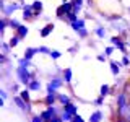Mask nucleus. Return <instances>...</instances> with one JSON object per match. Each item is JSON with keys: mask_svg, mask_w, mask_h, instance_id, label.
Instances as JSON below:
<instances>
[{"mask_svg": "<svg viewBox=\"0 0 130 122\" xmlns=\"http://www.w3.org/2000/svg\"><path fill=\"white\" fill-rule=\"evenodd\" d=\"M16 73H18V80H20V83H23V85H29V81L32 80V75L29 72H28V68L26 67H18L16 68Z\"/></svg>", "mask_w": 130, "mask_h": 122, "instance_id": "f257e3e1", "label": "nucleus"}, {"mask_svg": "<svg viewBox=\"0 0 130 122\" xmlns=\"http://www.w3.org/2000/svg\"><path fill=\"white\" fill-rule=\"evenodd\" d=\"M72 11H73V3L72 2H63L62 5L57 8V16H59V18H67Z\"/></svg>", "mask_w": 130, "mask_h": 122, "instance_id": "f03ea898", "label": "nucleus"}, {"mask_svg": "<svg viewBox=\"0 0 130 122\" xmlns=\"http://www.w3.org/2000/svg\"><path fill=\"white\" fill-rule=\"evenodd\" d=\"M63 83V78H59V77H54L47 85V93H57V89L62 86Z\"/></svg>", "mask_w": 130, "mask_h": 122, "instance_id": "7ed1b4c3", "label": "nucleus"}, {"mask_svg": "<svg viewBox=\"0 0 130 122\" xmlns=\"http://www.w3.org/2000/svg\"><path fill=\"white\" fill-rule=\"evenodd\" d=\"M41 116H42L44 122H49V120H51L54 116H57V109H55V106H49L46 111H42V112H41Z\"/></svg>", "mask_w": 130, "mask_h": 122, "instance_id": "20e7f679", "label": "nucleus"}, {"mask_svg": "<svg viewBox=\"0 0 130 122\" xmlns=\"http://www.w3.org/2000/svg\"><path fill=\"white\" fill-rule=\"evenodd\" d=\"M127 96H125V93H120L119 96H117V109L122 111L124 108H127Z\"/></svg>", "mask_w": 130, "mask_h": 122, "instance_id": "39448f33", "label": "nucleus"}, {"mask_svg": "<svg viewBox=\"0 0 130 122\" xmlns=\"http://www.w3.org/2000/svg\"><path fill=\"white\" fill-rule=\"evenodd\" d=\"M23 18L24 20L34 18V8H32V5H26V7L23 8Z\"/></svg>", "mask_w": 130, "mask_h": 122, "instance_id": "423d86ee", "label": "nucleus"}, {"mask_svg": "<svg viewBox=\"0 0 130 122\" xmlns=\"http://www.w3.org/2000/svg\"><path fill=\"white\" fill-rule=\"evenodd\" d=\"M63 111L70 112L72 116H76V114H78V108H76V104H73L72 101H70L68 104H63Z\"/></svg>", "mask_w": 130, "mask_h": 122, "instance_id": "0eeeda50", "label": "nucleus"}, {"mask_svg": "<svg viewBox=\"0 0 130 122\" xmlns=\"http://www.w3.org/2000/svg\"><path fill=\"white\" fill-rule=\"evenodd\" d=\"M54 31V23H49V24H46V26L42 28V29H41V38H47L49 34H51V33Z\"/></svg>", "mask_w": 130, "mask_h": 122, "instance_id": "6e6552de", "label": "nucleus"}, {"mask_svg": "<svg viewBox=\"0 0 130 122\" xmlns=\"http://www.w3.org/2000/svg\"><path fill=\"white\" fill-rule=\"evenodd\" d=\"M57 98H59V96H57L55 93H47V96L44 98V104H46L47 108H49V106H52V104H55Z\"/></svg>", "mask_w": 130, "mask_h": 122, "instance_id": "1a4fd4ad", "label": "nucleus"}, {"mask_svg": "<svg viewBox=\"0 0 130 122\" xmlns=\"http://www.w3.org/2000/svg\"><path fill=\"white\" fill-rule=\"evenodd\" d=\"M111 42H112V46H116V47H119L122 52H125V44L122 42V39L119 38V36H114V38L111 39Z\"/></svg>", "mask_w": 130, "mask_h": 122, "instance_id": "9d476101", "label": "nucleus"}, {"mask_svg": "<svg viewBox=\"0 0 130 122\" xmlns=\"http://www.w3.org/2000/svg\"><path fill=\"white\" fill-rule=\"evenodd\" d=\"M70 26L73 28V29H75L76 33H78L80 29H83L85 28V20H81V18H78L76 20V21H73V23H70Z\"/></svg>", "mask_w": 130, "mask_h": 122, "instance_id": "9b49d317", "label": "nucleus"}, {"mask_svg": "<svg viewBox=\"0 0 130 122\" xmlns=\"http://www.w3.org/2000/svg\"><path fill=\"white\" fill-rule=\"evenodd\" d=\"M88 120L89 122H101V120H103V112H101V111H94L91 116H89Z\"/></svg>", "mask_w": 130, "mask_h": 122, "instance_id": "f8f14e48", "label": "nucleus"}, {"mask_svg": "<svg viewBox=\"0 0 130 122\" xmlns=\"http://www.w3.org/2000/svg\"><path fill=\"white\" fill-rule=\"evenodd\" d=\"M38 47H28L26 51H24V57H26L28 60H31L32 57H34V54H38Z\"/></svg>", "mask_w": 130, "mask_h": 122, "instance_id": "ddd939ff", "label": "nucleus"}, {"mask_svg": "<svg viewBox=\"0 0 130 122\" xmlns=\"http://www.w3.org/2000/svg\"><path fill=\"white\" fill-rule=\"evenodd\" d=\"M18 8H20L18 3H10L8 7H3V13H5V15H11L15 10H18Z\"/></svg>", "mask_w": 130, "mask_h": 122, "instance_id": "4468645a", "label": "nucleus"}, {"mask_svg": "<svg viewBox=\"0 0 130 122\" xmlns=\"http://www.w3.org/2000/svg\"><path fill=\"white\" fill-rule=\"evenodd\" d=\"M28 88H29L31 91H38V89L41 88V81L36 80V78H32V80L29 81V85H28Z\"/></svg>", "mask_w": 130, "mask_h": 122, "instance_id": "2eb2a0df", "label": "nucleus"}, {"mask_svg": "<svg viewBox=\"0 0 130 122\" xmlns=\"http://www.w3.org/2000/svg\"><path fill=\"white\" fill-rule=\"evenodd\" d=\"M111 72H112V75H119V72H120V62H111Z\"/></svg>", "mask_w": 130, "mask_h": 122, "instance_id": "dca6fc26", "label": "nucleus"}, {"mask_svg": "<svg viewBox=\"0 0 130 122\" xmlns=\"http://www.w3.org/2000/svg\"><path fill=\"white\" fill-rule=\"evenodd\" d=\"M72 77H73L72 68H65V70H63V81H65V83H70V81H72Z\"/></svg>", "mask_w": 130, "mask_h": 122, "instance_id": "f3484780", "label": "nucleus"}, {"mask_svg": "<svg viewBox=\"0 0 130 122\" xmlns=\"http://www.w3.org/2000/svg\"><path fill=\"white\" fill-rule=\"evenodd\" d=\"M28 31H29V29H28V26H23V24H21V26H20L18 29H16V34H18L20 38H26Z\"/></svg>", "mask_w": 130, "mask_h": 122, "instance_id": "a211bd4d", "label": "nucleus"}, {"mask_svg": "<svg viewBox=\"0 0 130 122\" xmlns=\"http://www.w3.org/2000/svg\"><path fill=\"white\" fill-rule=\"evenodd\" d=\"M70 2L73 3V11H75V13H78L81 5H83V0H70Z\"/></svg>", "mask_w": 130, "mask_h": 122, "instance_id": "6ab92c4d", "label": "nucleus"}, {"mask_svg": "<svg viewBox=\"0 0 130 122\" xmlns=\"http://www.w3.org/2000/svg\"><path fill=\"white\" fill-rule=\"evenodd\" d=\"M29 91H31V89H29V88H26V89H23V91L20 93V96H21L28 104H29V101H31V98H29Z\"/></svg>", "mask_w": 130, "mask_h": 122, "instance_id": "aec40b11", "label": "nucleus"}, {"mask_svg": "<svg viewBox=\"0 0 130 122\" xmlns=\"http://www.w3.org/2000/svg\"><path fill=\"white\" fill-rule=\"evenodd\" d=\"M20 41H21V38H20L18 34H15L13 38L10 39V42H8V44H10V47H16V46L20 44Z\"/></svg>", "mask_w": 130, "mask_h": 122, "instance_id": "412c9836", "label": "nucleus"}, {"mask_svg": "<svg viewBox=\"0 0 130 122\" xmlns=\"http://www.w3.org/2000/svg\"><path fill=\"white\" fill-rule=\"evenodd\" d=\"M109 89H111V88H109V85H103L101 89H99V95L101 96H107L109 95Z\"/></svg>", "mask_w": 130, "mask_h": 122, "instance_id": "4be33fe9", "label": "nucleus"}, {"mask_svg": "<svg viewBox=\"0 0 130 122\" xmlns=\"http://www.w3.org/2000/svg\"><path fill=\"white\" fill-rule=\"evenodd\" d=\"M18 64H20V67H26V68H28V67L31 65V60H28L26 57H23V59H20Z\"/></svg>", "mask_w": 130, "mask_h": 122, "instance_id": "5701e85b", "label": "nucleus"}, {"mask_svg": "<svg viewBox=\"0 0 130 122\" xmlns=\"http://www.w3.org/2000/svg\"><path fill=\"white\" fill-rule=\"evenodd\" d=\"M32 8H34V11H39L41 13V10H42V2H41V0H36V2L32 3Z\"/></svg>", "mask_w": 130, "mask_h": 122, "instance_id": "b1692460", "label": "nucleus"}, {"mask_svg": "<svg viewBox=\"0 0 130 122\" xmlns=\"http://www.w3.org/2000/svg\"><path fill=\"white\" fill-rule=\"evenodd\" d=\"M49 55H51L54 60H57V59H60V57H62V52H59V51H51V52H49Z\"/></svg>", "mask_w": 130, "mask_h": 122, "instance_id": "393cba45", "label": "nucleus"}, {"mask_svg": "<svg viewBox=\"0 0 130 122\" xmlns=\"http://www.w3.org/2000/svg\"><path fill=\"white\" fill-rule=\"evenodd\" d=\"M59 101L62 104H68V103H70V98H68L67 95H59Z\"/></svg>", "mask_w": 130, "mask_h": 122, "instance_id": "a878e982", "label": "nucleus"}, {"mask_svg": "<svg viewBox=\"0 0 130 122\" xmlns=\"http://www.w3.org/2000/svg\"><path fill=\"white\" fill-rule=\"evenodd\" d=\"M67 20H68V21H70V23L76 21V20H78V13H75V11H72V13L67 16Z\"/></svg>", "mask_w": 130, "mask_h": 122, "instance_id": "bb28decb", "label": "nucleus"}, {"mask_svg": "<svg viewBox=\"0 0 130 122\" xmlns=\"http://www.w3.org/2000/svg\"><path fill=\"white\" fill-rule=\"evenodd\" d=\"M8 24H10V28H11V29H18V28L21 26V24L16 21V20H10V23H8Z\"/></svg>", "mask_w": 130, "mask_h": 122, "instance_id": "cd10ccee", "label": "nucleus"}, {"mask_svg": "<svg viewBox=\"0 0 130 122\" xmlns=\"http://www.w3.org/2000/svg\"><path fill=\"white\" fill-rule=\"evenodd\" d=\"M62 119H63V120H68V122H72V119H73V116H72L70 112L63 111V114H62Z\"/></svg>", "mask_w": 130, "mask_h": 122, "instance_id": "c85d7f7f", "label": "nucleus"}, {"mask_svg": "<svg viewBox=\"0 0 130 122\" xmlns=\"http://www.w3.org/2000/svg\"><path fill=\"white\" fill-rule=\"evenodd\" d=\"M5 28H7V20L3 18L2 21H0V34L3 36V31H5Z\"/></svg>", "mask_w": 130, "mask_h": 122, "instance_id": "c756f323", "label": "nucleus"}, {"mask_svg": "<svg viewBox=\"0 0 130 122\" xmlns=\"http://www.w3.org/2000/svg\"><path fill=\"white\" fill-rule=\"evenodd\" d=\"M38 51H39V54H49V52H51V49L46 47V46H41V47H38Z\"/></svg>", "mask_w": 130, "mask_h": 122, "instance_id": "7c9ffc66", "label": "nucleus"}, {"mask_svg": "<svg viewBox=\"0 0 130 122\" xmlns=\"http://www.w3.org/2000/svg\"><path fill=\"white\" fill-rule=\"evenodd\" d=\"M8 49H10V44H7V42H3L2 44V54H8Z\"/></svg>", "mask_w": 130, "mask_h": 122, "instance_id": "2f4dec72", "label": "nucleus"}, {"mask_svg": "<svg viewBox=\"0 0 130 122\" xmlns=\"http://www.w3.org/2000/svg\"><path fill=\"white\" fill-rule=\"evenodd\" d=\"M96 34L99 36V38H104V34H106V29H104V28H98V29H96Z\"/></svg>", "mask_w": 130, "mask_h": 122, "instance_id": "473e14b6", "label": "nucleus"}, {"mask_svg": "<svg viewBox=\"0 0 130 122\" xmlns=\"http://www.w3.org/2000/svg\"><path fill=\"white\" fill-rule=\"evenodd\" d=\"M72 122H85V119H83V117L80 116V114H76V116H73Z\"/></svg>", "mask_w": 130, "mask_h": 122, "instance_id": "72a5a7b5", "label": "nucleus"}, {"mask_svg": "<svg viewBox=\"0 0 130 122\" xmlns=\"http://www.w3.org/2000/svg\"><path fill=\"white\" fill-rule=\"evenodd\" d=\"M31 122H44V119H42V116L39 114V116H34V117H32Z\"/></svg>", "mask_w": 130, "mask_h": 122, "instance_id": "f704fd0d", "label": "nucleus"}, {"mask_svg": "<svg viewBox=\"0 0 130 122\" xmlns=\"http://www.w3.org/2000/svg\"><path fill=\"white\" fill-rule=\"evenodd\" d=\"M104 52H106V55H107V57H109V55H112V54H114V47H106V49H104Z\"/></svg>", "mask_w": 130, "mask_h": 122, "instance_id": "c9c22d12", "label": "nucleus"}, {"mask_svg": "<svg viewBox=\"0 0 130 122\" xmlns=\"http://www.w3.org/2000/svg\"><path fill=\"white\" fill-rule=\"evenodd\" d=\"M103 103H104V96H99V98H98V99L94 101V104H96V106H103Z\"/></svg>", "mask_w": 130, "mask_h": 122, "instance_id": "e433bc0d", "label": "nucleus"}, {"mask_svg": "<svg viewBox=\"0 0 130 122\" xmlns=\"http://www.w3.org/2000/svg\"><path fill=\"white\" fill-rule=\"evenodd\" d=\"M78 34L81 36V38H86V36H88V31L83 28V29H80V31H78Z\"/></svg>", "mask_w": 130, "mask_h": 122, "instance_id": "4c0bfd02", "label": "nucleus"}, {"mask_svg": "<svg viewBox=\"0 0 130 122\" xmlns=\"http://www.w3.org/2000/svg\"><path fill=\"white\" fill-rule=\"evenodd\" d=\"M49 122H63V119H62V117H57V116H54V117H52V119L49 120Z\"/></svg>", "mask_w": 130, "mask_h": 122, "instance_id": "58836bf2", "label": "nucleus"}, {"mask_svg": "<svg viewBox=\"0 0 130 122\" xmlns=\"http://www.w3.org/2000/svg\"><path fill=\"white\" fill-rule=\"evenodd\" d=\"M106 57H107V55H103V54H99V55H98V60H99V62H104V60H106Z\"/></svg>", "mask_w": 130, "mask_h": 122, "instance_id": "ea45409f", "label": "nucleus"}, {"mask_svg": "<svg viewBox=\"0 0 130 122\" xmlns=\"http://www.w3.org/2000/svg\"><path fill=\"white\" fill-rule=\"evenodd\" d=\"M122 64H124V65H128L130 64V59H128V57H124V59H122Z\"/></svg>", "mask_w": 130, "mask_h": 122, "instance_id": "a19ab883", "label": "nucleus"}, {"mask_svg": "<svg viewBox=\"0 0 130 122\" xmlns=\"http://www.w3.org/2000/svg\"><path fill=\"white\" fill-rule=\"evenodd\" d=\"M0 95H2V99H5V98H7V93L5 91H0Z\"/></svg>", "mask_w": 130, "mask_h": 122, "instance_id": "79ce46f5", "label": "nucleus"}, {"mask_svg": "<svg viewBox=\"0 0 130 122\" xmlns=\"http://www.w3.org/2000/svg\"><path fill=\"white\" fill-rule=\"evenodd\" d=\"M120 122H128V120H127V119H125V120H120Z\"/></svg>", "mask_w": 130, "mask_h": 122, "instance_id": "37998d69", "label": "nucleus"}]
</instances>
